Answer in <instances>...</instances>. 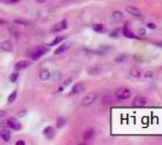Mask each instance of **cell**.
<instances>
[{
    "label": "cell",
    "instance_id": "obj_1",
    "mask_svg": "<svg viewBox=\"0 0 162 145\" xmlns=\"http://www.w3.org/2000/svg\"><path fill=\"white\" fill-rule=\"evenodd\" d=\"M47 51H49V48L45 47V46H40V47H35L33 48L32 51H29L27 54H28V57L33 59V61H36V59H39L41 56H44L45 53H47Z\"/></svg>",
    "mask_w": 162,
    "mask_h": 145
},
{
    "label": "cell",
    "instance_id": "obj_2",
    "mask_svg": "<svg viewBox=\"0 0 162 145\" xmlns=\"http://www.w3.org/2000/svg\"><path fill=\"white\" fill-rule=\"evenodd\" d=\"M131 95H132L131 90L126 88V87H121V88L116 90V92H115V97H116V99H119V100H126V99L130 98Z\"/></svg>",
    "mask_w": 162,
    "mask_h": 145
},
{
    "label": "cell",
    "instance_id": "obj_3",
    "mask_svg": "<svg viewBox=\"0 0 162 145\" xmlns=\"http://www.w3.org/2000/svg\"><path fill=\"white\" fill-rule=\"evenodd\" d=\"M5 125L10 129H12V131H19V129H21V123L17 121L16 119H14V117L6 120V121H5Z\"/></svg>",
    "mask_w": 162,
    "mask_h": 145
},
{
    "label": "cell",
    "instance_id": "obj_4",
    "mask_svg": "<svg viewBox=\"0 0 162 145\" xmlns=\"http://www.w3.org/2000/svg\"><path fill=\"white\" fill-rule=\"evenodd\" d=\"M97 99V93H88L87 96L82 99V105L83 107H90L91 104H93Z\"/></svg>",
    "mask_w": 162,
    "mask_h": 145
},
{
    "label": "cell",
    "instance_id": "obj_5",
    "mask_svg": "<svg viewBox=\"0 0 162 145\" xmlns=\"http://www.w3.org/2000/svg\"><path fill=\"white\" fill-rule=\"evenodd\" d=\"M146 104H148V98H145V97L143 96H137L134 99H133V102H132V105L133 107H145Z\"/></svg>",
    "mask_w": 162,
    "mask_h": 145
},
{
    "label": "cell",
    "instance_id": "obj_6",
    "mask_svg": "<svg viewBox=\"0 0 162 145\" xmlns=\"http://www.w3.org/2000/svg\"><path fill=\"white\" fill-rule=\"evenodd\" d=\"M67 28H68V21H67V19H63V21L56 23V24L52 27V32L59 33L62 32V30H64V29H67Z\"/></svg>",
    "mask_w": 162,
    "mask_h": 145
},
{
    "label": "cell",
    "instance_id": "obj_7",
    "mask_svg": "<svg viewBox=\"0 0 162 145\" xmlns=\"http://www.w3.org/2000/svg\"><path fill=\"white\" fill-rule=\"evenodd\" d=\"M83 91H85V86H83L81 82H78V83H75L74 87L71 88L70 95H71V96H74V95H80Z\"/></svg>",
    "mask_w": 162,
    "mask_h": 145
},
{
    "label": "cell",
    "instance_id": "obj_8",
    "mask_svg": "<svg viewBox=\"0 0 162 145\" xmlns=\"http://www.w3.org/2000/svg\"><path fill=\"white\" fill-rule=\"evenodd\" d=\"M126 12L127 14H130L132 16L134 17H139V18H143V15H142V12L137 9V7H133V6H127L126 7Z\"/></svg>",
    "mask_w": 162,
    "mask_h": 145
},
{
    "label": "cell",
    "instance_id": "obj_9",
    "mask_svg": "<svg viewBox=\"0 0 162 145\" xmlns=\"http://www.w3.org/2000/svg\"><path fill=\"white\" fill-rule=\"evenodd\" d=\"M71 47V42H64V44H62V45H59L58 47L56 48V51H55V54H62L63 52H65L68 48Z\"/></svg>",
    "mask_w": 162,
    "mask_h": 145
},
{
    "label": "cell",
    "instance_id": "obj_10",
    "mask_svg": "<svg viewBox=\"0 0 162 145\" xmlns=\"http://www.w3.org/2000/svg\"><path fill=\"white\" fill-rule=\"evenodd\" d=\"M122 34H124L126 38H130V39H138V35H136V34L132 32L131 29H128L127 23H126V24H125V27L122 28Z\"/></svg>",
    "mask_w": 162,
    "mask_h": 145
},
{
    "label": "cell",
    "instance_id": "obj_11",
    "mask_svg": "<svg viewBox=\"0 0 162 145\" xmlns=\"http://www.w3.org/2000/svg\"><path fill=\"white\" fill-rule=\"evenodd\" d=\"M30 64H32V63H30L29 61H19V62H17L16 64H15V70H16V71L23 70V69L28 68Z\"/></svg>",
    "mask_w": 162,
    "mask_h": 145
},
{
    "label": "cell",
    "instance_id": "obj_12",
    "mask_svg": "<svg viewBox=\"0 0 162 145\" xmlns=\"http://www.w3.org/2000/svg\"><path fill=\"white\" fill-rule=\"evenodd\" d=\"M55 134H56V131L52 126H49L44 129V135L47 138V139H53L55 138Z\"/></svg>",
    "mask_w": 162,
    "mask_h": 145
},
{
    "label": "cell",
    "instance_id": "obj_13",
    "mask_svg": "<svg viewBox=\"0 0 162 145\" xmlns=\"http://www.w3.org/2000/svg\"><path fill=\"white\" fill-rule=\"evenodd\" d=\"M0 137H1V139L4 140V142H10V139H11V131L10 129H1L0 131Z\"/></svg>",
    "mask_w": 162,
    "mask_h": 145
},
{
    "label": "cell",
    "instance_id": "obj_14",
    "mask_svg": "<svg viewBox=\"0 0 162 145\" xmlns=\"http://www.w3.org/2000/svg\"><path fill=\"white\" fill-rule=\"evenodd\" d=\"M0 50H2L5 52H11L14 50V46L10 41H2V42H0Z\"/></svg>",
    "mask_w": 162,
    "mask_h": 145
},
{
    "label": "cell",
    "instance_id": "obj_15",
    "mask_svg": "<svg viewBox=\"0 0 162 145\" xmlns=\"http://www.w3.org/2000/svg\"><path fill=\"white\" fill-rule=\"evenodd\" d=\"M39 78H40V80L47 81L50 78H51V73H50L47 69H43V70H40V73H39Z\"/></svg>",
    "mask_w": 162,
    "mask_h": 145
},
{
    "label": "cell",
    "instance_id": "obj_16",
    "mask_svg": "<svg viewBox=\"0 0 162 145\" xmlns=\"http://www.w3.org/2000/svg\"><path fill=\"white\" fill-rule=\"evenodd\" d=\"M95 137V131L93 129H87L83 133V140H91Z\"/></svg>",
    "mask_w": 162,
    "mask_h": 145
},
{
    "label": "cell",
    "instance_id": "obj_17",
    "mask_svg": "<svg viewBox=\"0 0 162 145\" xmlns=\"http://www.w3.org/2000/svg\"><path fill=\"white\" fill-rule=\"evenodd\" d=\"M14 23L16 24H21V26H30V21L27 18H16L14 21Z\"/></svg>",
    "mask_w": 162,
    "mask_h": 145
},
{
    "label": "cell",
    "instance_id": "obj_18",
    "mask_svg": "<svg viewBox=\"0 0 162 145\" xmlns=\"http://www.w3.org/2000/svg\"><path fill=\"white\" fill-rule=\"evenodd\" d=\"M92 29H93V30H95L96 33H98V34H102V33L105 32V28H104V26H103V24H99V23L93 24V26H92Z\"/></svg>",
    "mask_w": 162,
    "mask_h": 145
},
{
    "label": "cell",
    "instance_id": "obj_19",
    "mask_svg": "<svg viewBox=\"0 0 162 145\" xmlns=\"http://www.w3.org/2000/svg\"><path fill=\"white\" fill-rule=\"evenodd\" d=\"M130 75L132 78H140L142 76V71L138 68H132V69H130Z\"/></svg>",
    "mask_w": 162,
    "mask_h": 145
},
{
    "label": "cell",
    "instance_id": "obj_20",
    "mask_svg": "<svg viewBox=\"0 0 162 145\" xmlns=\"http://www.w3.org/2000/svg\"><path fill=\"white\" fill-rule=\"evenodd\" d=\"M113 18L115 19V21L120 22V21H122V19H124V14H122L121 11H114L113 12Z\"/></svg>",
    "mask_w": 162,
    "mask_h": 145
},
{
    "label": "cell",
    "instance_id": "obj_21",
    "mask_svg": "<svg viewBox=\"0 0 162 145\" xmlns=\"http://www.w3.org/2000/svg\"><path fill=\"white\" fill-rule=\"evenodd\" d=\"M100 71H102V69L99 66H92V68L88 69V74L90 75H98Z\"/></svg>",
    "mask_w": 162,
    "mask_h": 145
},
{
    "label": "cell",
    "instance_id": "obj_22",
    "mask_svg": "<svg viewBox=\"0 0 162 145\" xmlns=\"http://www.w3.org/2000/svg\"><path fill=\"white\" fill-rule=\"evenodd\" d=\"M16 97H17V91H14V92L9 96V98H7V103H9V104L14 103V102L16 100Z\"/></svg>",
    "mask_w": 162,
    "mask_h": 145
},
{
    "label": "cell",
    "instance_id": "obj_23",
    "mask_svg": "<svg viewBox=\"0 0 162 145\" xmlns=\"http://www.w3.org/2000/svg\"><path fill=\"white\" fill-rule=\"evenodd\" d=\"M63 40H64V36H57V38H56V39H55V40H53V41H52V42L50 44V46H55V45H58V44H59V42H62Z\"/></svg>",
    "mask_w": 162,
    "mask_h": 145
},
{
    "label": "cell",
    "instance_id": "obj_24",
    "mask_svg": "<svg viewBox=\"0 0 162 145\" xmlns=\"http://www.w3.org/2000/svg\"><path fill=\"white\" fill-rule=\"evenodd\" d=\"M65 123H67V121H65V119H63V117H61V119H58L57 120V128H62V127H64Z\"/></svg>",
    "mask_w": 162,
    "mask_h": 145
},
{
    "label": "cell",
    "instance_id": "obj_25",
    "mask_svg": "<svg viewBox=\"0 0 162 145\" xmlns=\"http://www.w3.org/2000/svg\"><path fill=\"white\" fill-rule=\"evenodd\" d=\"M126 59H127V56H126V54H121V56L116 57L115 62H116V63H124V62H125Z\"/></svg>",
    "mask_w": 162,
    "mask_h": 145
},
{
    "label": "cell",
    "instance_id": "obj_26",
    "mask_svg": "<svg viewBox=\"0 0 162 145\" xmlns=\"http://www.w3.org/2000/svg\"><path fill=\"white\" fill-rule=\"evenodd\" d=\"M61 78H62V74H61L59 71H56V73L52 75V80H53V81L61 80Z\"/></svg>",
    "mask_w": 162,
    "mask_h": 145
},
{
    "label": "cell",
    "instance_id": "obj_27",
    "mask_svg": "<svg viewBox=\"0 0 162 145\" xmlns=\"http://www.w3.org/2000/svg\"><path fill=\"white\" fill-rule=\"evenodd\" d=\"M19 1H21V0H0V2H2V4H10V5L19 2Z\"/></svg>",
    "mask_w": 162,
    "mask_h": 145
},
{
    "label": "cell",
    "instance_id": "obj_28",
    "mask_svg": "<svg viewBox=\"0 0 162 145\" xmlns=\"http://www.w3.org/2000/svg\"><path fill=\"white\" fill-rule=\"evenodd\" d=\"M17 79H18V73H14V74L10 76V81H11V82H16Z\"/></svg>",
    "mask_w": 162,
    "mask_h": 145
},
{
    "label": "cell",
    "instance_id": "obj_29",
    "mask_svg": "<svg viewBox=\"0 0 162 145\" xmlns=\"http://www.w3.org/2000/svg\"><path fill=\"white\" fill-rule=\"evenodd\" d=\"M119 33H120V29H116V30H114L113 33H110V36H111V38H117V36H119Z\"/></svg>",
    "mask_w": 162,
    "mask_h": 145
},
{
    "label": "cell",
    "instance_id": "obj_30",
    "mask_svg": "<svg viewBox=\"0 0 162 145\" xmlns=\"http://www.w3.org/2000/svg\"><path fill=\"white\" fill-rule=\"evenodd\" d=\"M146 27H148V28H150V29H155V28H156L155 23H152V22H149V23L146 24Z\"/></svg>",
    "mask_w": 162,
    "mask_h": 145
},
{
    "label": "cell",
    "instance_id": "obj_31",
    "mask_svg": "<svg viewBox=\"0 0 162 145\" xmlns=\"http://www.w3.org/2000/svg\"><path fill=\"white\" fill-rule=\"evenodd\" d=\"M138 34H139V35H142V36H144V35L146 34L145 29H144V28H140V29H139V32H138Z\"/></svg>",
    "mask_w": 162,
    "mask_h": 145
},
{
    "label": "cell",
    "instance_id": "obj_32",
    "mask_svg": "<svg viewBox=\"0 0 162 145\" xmlns=\"http://www.w3.org/2000/svg\"><path fill=\"white\" fill-rule=\"evenodd\" d=\"M26 114H27V110H22L21 113H18V114H17V116H18V117H22V116H24Z\"/></svg>",
    "mask_w": 162,
    "mask_h": 145
},
{
    "label": "cell",
    "instance_id": "obj_33",
    "mask_svg": "<svg viewBox=\"0 0 162 145\" xmlns=\"http://www.w3.org/2000/svg\"><path fill=\"white\" fill-rule=\"evenodd\" d=\"M16 145H26V142L24 140H17Z\"/></svg>",
    "mask_w": 162,
    "mask_h": 145
},
{
    "label": "cell",
    "instance_id": "obj_34",
    "mask_svg": "<svg viewBox=\"0 0 162 145\" xmlns=\"http://www.w3.org/2000/svg\"><path fill=\"white\" fill-rule=\"evenodd\" d=\"M145 76L146 78H152V71H146Z\"/></svg>",
    "mask_w": 162,
    "mask_h": 145
},
{
    "label": "cell",
    "instance_id": "obj_35",
    "mask_svg": "<svg viewBox=\"0 0 162 145\" xmlns=\"http://www.w3.org/2000/svg\"><path fill=\"white\" fill-rule=\"evenodd\" d=\"M4 24H7V22H6V21H4V19H1V18H0V26H4Z\"/></svg>",
    "mask_w": 162,
    "mask_h": 145
},
{
    "label": "cell",
    "instance_id": "obj_36",
    "mask_svg": "<svg viewBox=\"0 0 162 145\" xmlns=\"http://www.w3.org/2000/svg\"><path fill=\"white\" fill-rule=\"evenodd\" d=\"M5 114H6V111H4V110H0V119H1L2 116H5Z\"/></svg>",
    "mask_w": 162,
    "mask_h": 145
},
{
    "label": "cell",
    "instance_id": "obj_37",
    "mask_svg": "<svg viewBox=\"0 0 162 145\" xmlns=\"http://www.w3.org/2000/svg\"><path fill=\"white\" fill-rule=\"evenodd\" d=\"M36 2H39V4H44V2H46L47 0H35Z\"/></svg>",
    "mask_w": 162,
    "mask_h": 145
},
{
    "label": "cell",
    "instance_id": "obj_38",
    "mask_svg": "<svg viewBox=\"0 0 162 145\" xmlns=\"http://www.w3.org/2000/svg\"><path fill=\"white\" fill-rule=\"evenodd\" d=\"M70 82H71V80H70V79H69V80H67L64 82V86H68V85H70Z\"/></svg>",
    "mask_w": 162,
    "mask_h": 145
},
{
    "label": "cell",
    "instance_id": "obj_39",
    "mask_svg": "<svg viewBox=\"0 0 162 145\" xmlns=\"http://www.w3.org/2000/svg\"><path fill=\"white\" fill-rule=\"evenodd\" d=\"M156 45H157V46H160V47H162V41H157V42H156Z\"/></svg>",
    "mask_w": 162,
    "mask_h": 145
}]
</instances>
